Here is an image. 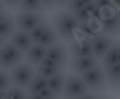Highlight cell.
Masks as SVG:
<instances>
[{"label":"cell","instance_id":"cell-4","mask_svg":"<svg viewBox=\"0 0 120 99\" xmlns=\"http://www.w3.org/2000/svg\"><path fill=\"white\" fill-rule=\"evenodd\" d=\"M46 14L39 12H28L18 10L14 14L15 26L18 30H22L29 33L33 28L46 20Z\"/></svg>","mask_w":120,"mask_h":99},{"label":"cell","instance_id":"cell-21","mask_svg":"<svg viewBox=\"0 0 120 99\" xmlns=\"http://www.w3.org/2000/svg\"><path fill=\"white\" fill-rule=\"evenodd\" d=\"M62 72H65V68H56V67H49V66H44V65H38L35 66V72L38 75H41L42 77L46 78H52L56 75L60 74Z\"/></svg>","mask_w":120,"mask_h":99},{"label":"cell","instance_id":"cell-11","mask_svg":"<svg viewBox=\"0 0 120 99\" xmlns=\"http://www.w3.org/2000/svg\"><path fill=\"white\" fill-rule=\"evenodd\" d=\"M9 42H11L16 48L20 50L22 53H26L31 46H32V41L30 37L29 33L25 32L22 30H15L11 37L9 38Z\"/></svg>","mask_w":120,"mask_h":99},{"label":"cell","instance_id":"cell-36","mask_svg":"<svg viewBox=\"0 0 120 99\" xmlns=\"http://www.w3.org/2000/svg\"><path fill=\"white\" fill-rule=\"evenodd\" d=\"M95 99H114L112 96H109V95H106V94H100L98 95L97 97H95Z\"/></svg>","mask_w":120,"mask_h":99},{"label":"cell","instance_id":"cell-37","mask_svg":"<svg viewBox=\"0 0 120 99\" xmlns=\"http://www.w3.org/2000/svg\"><path fill=\"white\" fill-rule=\"evenodd\" d=\"M110 1H112V7L117 10H120V0H110Z\"/></svg>","mask_w":120,"mask_h":99},{"label":"cell","instance_id":"cell-35","mask_svg":"<svg viewBox=\"0 0 120 99\" xmlns=\"http://www.w3.org/2000/svg\"><path fill=\"white\" fill-rule=\"evenodd\" d=\"M9 11H7V10H2V11H0V24L3 21V19H4L5 17H7L8 15H9Z\"/></svg>","mask_w":120,"mask_h":99},{"label":"cell","instance_id":"cell-14","mask_svg":"<svg viewBox=\"0 0 120 99\" xmlns=\"http://www.w3.org/2000/svg\"><path fill=\"white\" fill-rule=\"evenodd\" d=\"M119 47H120V40H117L112 43L108 51L104 55V57L100 60V64L103 67H108L119 63Z\"/></svg>","mask_w":120,"mask_h":99},{"label":"cell","instance_id":"cell-30","mask_svg":"<svg viewBox=\"0 0 120 99\" xmlns=\"http://www.w3.org/2000/svg\"><path fill=\"white\" fill-rule=\"evenodd\" d=\"M45 12H52L55 9V0H40Z\"/></svg>","mask_w":120,"mask_h":99},{"label":"cell","instance_id":"cell-20","mask_svg":"<svg viewBox=\"0 0 120 99\" xmlns=\"http://www.w3.org/2000/svg\"><path fill=\"white\" fill-rule=\"evenodd\" d=\"M17 9L20 11H28V12H44L40 0H20Z\"/></svg>","mask_w":120,"mask_h":99},{"label":"cell","instance_id":"cell-5","mask_svg":"<svg viewBox=\"0 0 120 99\" xmlns=\"http://www.w3.org/2000/svg\"><path fill=\"white\" fill-rule=\"evenodd\" d=\"M89 92V89L82 81L80 75L70 72L67 74L63 89V99H75Z\"/></svg>","mask_w":120,"mask_h":99},{"label":"cell","instance_id":"cell-23","mask_svg":"<svg viewBox=\"0 0 120 99\" xmlns=\"http://www.w3.org/2000/svg\"><path fill=\"white\" fill-rule=\"evenodd\" d=\"M48 24H49V21H48V20H45V21H43L42 24H40L39 26H37L35 28H33L29 32V35H30V37H31V41H32L33 44H37V43L39 42V40L41 38V36L43 35L44 31L46 30V28H47Z\"/></svg>","mask_w":120,"mask_h":99},{"label":"cell","instance_id":"cell-2","mask_svg":"<svg viewBox=\"0 0 120 99\" xmlns=\"http://www.w3.org/2000/svg\"><path fill=\"white\" fill-rule=\"evenodd\" d=\"M80 77L89 89V91H92L94 93H104L108 89L104 67L101 64L82 72Z\"/></svg>","mask_w":120,"mask_h":99},{"label":"cell","instance_id":"cell-13","mask_svg":"<svg viewBox=\"0 0 120 99\" xmlns=\"http://www.w3.org/2000/svg\"><path fill=\"white\" fill-rule=\"evenodd\" d=\"M104 72L108 89L115 93L120 92V63L105 67Z\"/></svg>","mask_w":120,"mask_h":99},{"label":"cell","instance_id":"cell-46","mask_svg":"<svg viewBox=\"0 0 120 99\" xmlns=\"http://www.w3.org/2000/svg\"><path fill=\"white\" fill-rule=\"evenodd\" d=\"M70 1H71V0H70Z\"/></svg>","mask_w":120,"mask_h":99},{"label":"cell","instance_id":"cell-43","mask_svg":"<svg viewBox=\"0 0 120 99\" xmlns=\"http://www.w3.org/2000/svg\"><path fill=\"white\" fill-rule=\"evenodd\" d=\"M118 19H119V25H120V10H118Z\"/></svg>","mask_w":120,"mask_h":99},{"label":"cell","instance_id":"cell-44","mask_svg":"<svg viewBox=\"0 0 120 99\" xmlns=\"http://www.w3.org/2000/svg\"><path fill=\"white\" fill-rule=\"evenodd\" d=\"M118 60H119V63H120V47H119V59Z\"/></svg>","mask_w":120,"mask_h":99},{"label":"cell","instance_id":"cell-39","mask_svg":"<svg viewBox=\"0 0 120 99\" xmlns=\"http://www.w3.org/2000/svg\"><path fill=\"white\" fill-rule=\"evenodd\" d=\"M0 99H7V94L3 91H0Z\"/></svg>","mask_w":120,"mask_h":99},{"label":"cell","instance_id":"cell-38","mask_svg":"<svg viewBox=\"0 0 120 99\" xmlns=\"http://www.w3.org/2000/svg\"><path fill=\"white\" fill-rule=\"evenodd\" d=\"M28 98L29 99H44L40 94H30V95H28Z\"/></svg>","mask_w":120,"mask_h":99},{"label":"cell","instance_id":"cell-33","mask_svg":"<svg viewBox=\"0 0 120 99\" xmlns=\"http://www.w3.org/2000/svg\"><path fill=\"white\" fill-rule=\"evenodd\" d=\"M97 96H98V93H94V92H92V91H89L88 93H86V94L82 95V96L77 97V98H75V99H95Z\"/></svg>","mask_w":120,"mask_h":99},{"label":"cell","instance_id":"cell-12","mask_svg":"<svg viewBox=\"0 0 120 99\" xmlns=\"http://www.w3.org/2000/svg\"><path fill=\"white\" fill-rule=\"evenodd\" d=\"M46 49L44 46H41L40 44H32V46L28 49L25 53L26 62L31 64L32 66H38L42 63V61L46 58Z\"/></svg>","mask_w":120,"mask_h":99},{"label":"cell","instance_id":"cell-10","mask_svg":"<svg viewBox=\"0 0 120 99\" xmlns=\"http://www.w3.org/2000/svg\"><path fill=\"white\" fill-rule=\"evenodd\" d=\"M91 41H92V48L93 52H94V57L98 60H101L104 57L105 53L108 51V49L116 40L110 35L99 33L93 37H91Z\"/></svg>","mask_w":120,"mask_h":99},{"label":"cell","instance_id":"cell-6","mask_svg":"<svg viewBox=\"0 0 120 99\" xmlns=\"http://www.w3.org/2000/svg\"><path fill=\"white\" fill-rule=\"evenodd\" d=\"M35 74L37 72H35L34 66L25 61L19 63L17 66H15L13 69L10 70L13 85L22 87V89H26L28 86Z\"/></svg>","mask_w":120,"mask_h":99},{"label":"cell","instance_id":"cell-34","mask_svg":"<svg viewBox=\"0 0 120 99\" xmlns=\"http://www.w3.org/2000/svg\"><path fill=\"white\" fill-rule=\"evenodd\" d=\"M70 0H55V7L56 9H62V7H67Z\"/></svg>","mask_w":120,"mask_h":99},{"label":"cell","instance_id":"cell-26","mask_svg":"<svg viewBox=\"0 0 120 99\" xmlns=\"http://www.w3.org/2000/svg\"><path fill=\"white\" fill-rule=\"evenodd\" d=\"M65 7H67L65 9L67 11L73 13V12H76V11L80 10V9H84L85 7V3L82 2V0H71V1H69V3L67 4Z\"/></svg>","mask_w":120,"mask_h":99},{"label":"cell","instance_id":"cell-40","mask_svg":"<svg viewBox=\"0 0 120 99\" xmlns=\"http://www.w3.org/2000/svg\"><path fill=\"white\" fill-rule=\"evenodd\" d=\"M5 10V5L3 3V0H0V11Z\"/></svg>","mask_w":120,"mask_h":99},{"label":"cell","instance_id":"cell-3","mask_svg":"<svg viewBox=\"0 0 120 99\" xmlns=\"http://www.w3.org/2000/svg\"><path fill=\"white\" fill-rule=\"evenodd\" d=\"M25 53H22L11 42H5L0 47V68L10 72L19 63L24 62Z\"/></svg>","mask_w":120,"mask_h":99},{"label":"cell","instance_id":"cell-32","mask_svg":"<svg viewBox=\"0 0 120 99\" xmlns=\"http://www.w3.org/2000/svg\"><path fill=\"white\" fill-rule=\"evenodd\" d=\"M95 4L99 9H102V7H112V1L110 0H94Z\"/></svg>","mask_w":120,"mask_h":99},{"label":"cell","instance_id":"cell-31","mask_svg":"<svg viewBox=\"0 0 120 99\" xmlns=\"http://www.w3.org/2000/svg\"><path fill=\"white\" fill-rule=\"evenodd\" d=\"M20 0H3V3L7 7H9L10 10H15L18 7Z\"/></svg>","mask_w":120,"mask_h":99},{"label":"cell","instance_id":"cell-45","mask_svg":"<svg viewBox=\"0 0 120 99\" xmlns=\"http://www.w3.org/2000/svg\"><path fill=\"white\" fill-rule=\"evenodd\" d=\"M27 99H29V98H27Z\"/></svg>","mask_w":120,"mask_h":99},{"label":"cell","instance_id":"cell-29","mask_svg":"<svg viewBox=\"0 0 120 99\" xmlns=\"http://www.w3.org/2000/svg\"><path fill=\"white\" fill-rule=\"evenodd\" d=\"M40 65H44V66H49V67H56V68H67V67L62 66L61 64H59L58 62H56V61H54V60L49 59V58H45L44 60L42 61V63H41Z\"/></svg>","mask_w":120,"mask_h":99},{"label":"cell","instance_id":"cell-28","mask_svg":"<svg viewBox=\"0 0 120 99\" xmlns=\"http://www.w3.org/2000/svg\"><path fill=\"white\" fill-rule=\"evenodd\" d=\"M39 94H40L44 99H59L57 95L52 92V91L48 86L44 87V89H43L42 91L39 93Z\"/></svg>","mask_w":120,"mask_h":99},{"label":"cell","instance_id":"cell-24","mask_svg":"<svg viewBox=\"0 0 120 99\" xmlns=\"http://www.w3.org/2000/svg\"><path fill=\"white\" fill-rule=\"evenodd\" d=\"M12 85H13V82H12L10 72L0 68V91L7 92Z\"/></svg>","mask_w":120,"mask_h":99},{"label":"cell","instance_id":"cell-22","mask_svg":"<svg viewBox=\"0 0 120 99\" xmlns=\"http://www.w3.org/2000/svg\"><path fill=\"white\" fill-rule=\"evenodd\" d=\"M7 99H27L28 94L26 92V89L12 85L7 92Z\"/></svg>","mask_w":120,"mask_h":99},{"label":"cell","instance_id":"cell-15","mask_svg":"<svg viewBox=\"0 0 120 99\" xmlns=\"http://www.w3.org/2000/svg\"><path fill=\"white\" fill-rule=\"evenodd\" d=\"M101 24H102L101 33L110 35L112 37L118 36L120 34V25H119V19H118V12L115 15H112V17L101 20Z\"/></svg>","mask_w":120,"mask_h":99},{"label":"cell","instance_id":"cell-9","mask_svg":"<svg viewBox=\"0 0 120 99\" xmlns=\"http://www.w3.org/2000/svg\"><path fill=\"white\" fill-rule=\"evenodd\" d=\"M100 64V60L95 57H80V58H70L69 61V69L70 72L77 75L91 69Z\"/></svg>","mask_w":120,"mask_h":99},{"label":"cell","instance_id":"cell-27","mask_svg":"<svg viewBox=\"0 0 120 99\" xmlns=\"http://www.w3.org/2000/svg\"><path fill=\"white\" fill-rule=\"evenodd\" d=\"M72 14H73V16L77 19V21L79 22V24L87 22L88 20L91 18V17H90V15L85 11V9H80V10L76 11V12H73Z\"/></svg>","mask_w":120,"mask_h":99},{"label":"cell","instance_id":"cell-42","mask_svg":"<svg viewBox=\"0 0 120 99\" xmlns=\"http://www.w3.org/2000/svg\"><path fill=\"white\" fill-rule=\"evenodd\" d=\"M82 1L85 3V5H86V4H88V3H90V2H92V1H94V0H82Z\"/></svg>","mask_w":120,"mask_h":99},{"label":"cell","instance_id":"cell-25","mask_svg":"<svg viewBox=\"0 0 120 99\" xmlns=\"http://www.w3.org/2000/svg\"><path fill=\"white\" fill-rule=\"evenodd\" d=\"M84 9H85L86 12L90 15L91 18H99V19H100V9L97 7L94 1L86 4Z\"/></svg>","mask_w":120,"mask_h":99},{"label":"cell","instance_id":"cell-7","mask_svg":"<svg viewBox=\"0 0 120 99\" xmlns=\"http://www.w3.org/2000/svg\"><path fill=\"white\" fill-rule=\"evenodd\" d=\"M69 53L70 58L80 57H94L92 48L91 37L82 36L80 38H75L69 43Z\"/></svg>","mask_w":120,"mask_h":99},{"label":"cell","instance_id":"cell-18","mask_svg":"<svg viewBox=\"0 0 120 99\" xmlns=\"http://www.w3.org/2000/svg\"><path fill=\"white\" fill-rule=\"evenodd\" d=\"M15 28H16V26H15L14 15L9 13V15L0 24V36L4 38L5 41L9 40L11 35L13 34V32L15 31Z\"/></svg>","mask_w":120,"mask_h":99},{"label":"cell","instance_id":"cell-16","mask_svg":"<svg viewBox=\"0 0 120 99\" xmlns=\"http://www.w3.org/2000/svg\"><path fill=\"white\" fill-rule=\"evenodd\" d=\"M65 78H67V72H62L60 74L56 75V76H54V77L47 79V86L57 95L58 98H61L63 95Z\"/></svg>","mask_w":120,"mask_h":99},{"label":"cell","instance_id":"cell-41","mask_svg":"<svg viewBox=\"0 0 120 99\" xmlns=\"http://www.w3.org/2000/svg\"><path fill=\"white\" fill-rule=\"evenodd\" d=\"M4 43H5V40H4V38H2L1 36H0V47H1V46H2V45L4 44Z\"/></svg>","mask_w":120,"mask_h":99},{"label":"cell","instance_id":"cell-17","mask_svg":"<svg viewBox=\"0 0 120 99\" xmlns=\"http://www.w3.org/2000/svg\"><path fill=\"white\" fill-rule=\"evenodd\" d=\"M59 40H60V37H59V35H58L57 31H56V29L54 28V26L49 22L47 28H46V30H45L44 33H43V35L41 36L39 42H38V44H40L41 46H44V47L47 48V47H49V46H52V45L58 43Z\"/></svg>","mask_w":120,"mask_h":99},{"label":"cell","instance_id":"cell-19","mask_svg":"<svg viewBox=\"0 0 120 99\" xmlns=\"http://www.w3.org/2000/svg\"><path fill=\"white\" fill-rule=\"evenodd\" d=\"M47 86V79L42 77L41 75L35 74L32 80L30 81L28 86L26 87V92L28 95L30 94H39L44 87Z\"/></svg>","mask_w":120,"mask_h":99},{"label":"cell","instance_id":"cell-8","mask_svg":"<svg viewBox=\"0 0 120 99\" xmlns=\"http://www.w3.org/2000/svg\"><path fill=\"white\" fill-rule=\"evenodd\" d=\"M46 57L54 60L62 66L67 67L70 61V53H69V46L65 43L58 42L52 45L46 49Z\"/></svg>","mask_w":120,"mask_h":99},{"label":"cell","instance_id":"cell-1","mask_svg":"<svg viewBox=\"0 0 120 99\" xmlns=\"http://www.w3.org/2000/svg\"><path fill=\"white\" fill-rule=\"evenodd\" d=\"M50 24L63 42L70 43L77 37L76 34L79 30V22L69 11L59 10L54 13L50 18Z\"/></svg>","mask_w":120,"mask_h":99}]
</instances>
